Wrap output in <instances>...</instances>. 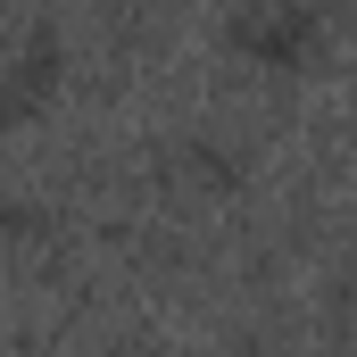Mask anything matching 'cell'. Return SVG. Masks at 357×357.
<instances>
[{
	"mask_svg": "<svg viewBox=\"0 0 357 357\" xmlns=\"http://www.w3.org/2000/svg\"><path fill=\"white\" fill-rule=\"evenodd\" d=\"M175 183L225 191V183H233V150H225V142H183V150H175Z\"/></svg>",
	"mask_w": 357,
	"mask_h": 357,
	"instance_id": "3957f363",
	"label": "cell"
},
{
	"mask_svg": "<svg viewBox=\"0 0 357 357\" xmlns=\"http://www.w3.org/2000/svg\"><path fill=\"white\" fill-rule=\"evenodd\" d=\"M316 42H324V17L307 0H250V8H233V50L258 59V67H299Z\"/></svg>",
	"mask_w": 357,
	"mask_h": 357,
	"instance_id": "6da1fadb",
	"label": "cell"
},
{
	"mask_svg": "<svg viewBox=\"0 0 357 357\" xmlns=\"http://www.w3.org/2000/svg\"><path fill=\"white\" fill-rule=\"evenodd\" d=\"M59 84V42L50 33H33V50H17L8 67H0V125H17V116H33L42 100Z\"/></svg>",
	"mask_w": 357,
	"mask_h": 357,
	"instance_id": "7a4b0ae2",
	"label": "cell"
}]
</instances>
